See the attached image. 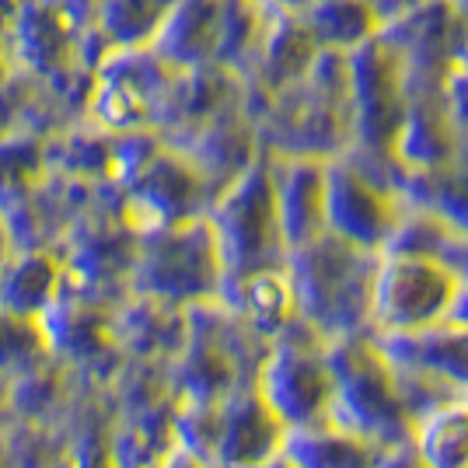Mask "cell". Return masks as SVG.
Listing matches in <instances>:
<instances>
[{
    "mask_svg": "<svg viewBox=\"0 0 468 468\" xmlns=\"http://www.w3.org/2000/svg\"><path fill=\"white\" fill-rule=\"evenodd\" d=\"M378 252L350 245L332 231L287 249L283 273L291 280L293 308L325 339L367 329V301Z\"/></svg>",
    "mask_w": 468,
    "mask_h": 468,
    "instance_id": "1",
    "label": "cell"
},
{
    "mask_svg": "<svg viewBox=\"0 0 468 468\" xmlns=\"http://www.w3.org/2000/svg\"><path fill=\"white\" fill-rule=\"evenodd\" d=\"M325 364L332 374V399L325 420L388 451L412 441V416L402 410L388 360L381 356L371 329L343 332L325 339Z\"/></svg>",
    "mask_w": 468,
    "mask_h": 468,
    "instance_id": "2",
    "label": "cell"
},
{
    "mask_svg": "<svg viewBox=\"0 0 468 468\" xmlns=\"http://www.w3.org/2000/svg\"><path fill=\"white\" fill-rule=\"evenodd\" d=\"M210 228L217 238V255H220V287H231L241 276L266 270V266H283V238L276 224L273 203V168L252 161L241 176H234L224 193L217 196L210 210Z\"/></svg>",
    "mask_w": 468,
    "mask_h": 468,
    "instance_id": "3",
    "label": "cell"
},
{
    "mask_svg": "<svg viewBox=\"0 0 468 468\" xmlns=\"http://www.w3.org/2000/svg\"><path fill=\"white\" fill-rule=\"evenodd\" d=\"M126 283L133 293L172 304L214 297L220 283V255L210 220L189 217L172 228L137 234V259Z\"/></svg>",
    "mask_w": 468,
    "mask_h": 468,
    "instance_id": "4",
    "label": "cell"
},
{
    "mask_svg": "<svg viewBox=\"0 0 468 468\" xmlns=\"http://www.w3.org/2000/svg\"><path fill=\"white\" fill-rule=\"evenodd\" d=\"M255 391L283 427H308L325 420L332 399L325 335L301 314H293L270 339L266 360L255 374Z\"/></svg>",
    "mask_w": 468,
    "mask_h": 468,
    "instance_id": "5",
    "label": "cell"
},
{
    "mask_svg": "<svg viewBox=\"0 0 468 468\" xmlns=\"http://www.w3.org/2000/svg\"><path fill=\"white\" fill-rule=\"evenodd\" d=\"M458 270L437 255H381L371 276L367 329L416 332L444 318Z\"/></svg>",
    "mask_w": 468,
    "mask_h": 468,
    "instance_id": "6",
    "label": "cell"
},
{
    "mask_svg": "<svg viewBox=\"0 0 468 468\" xmlns=\"http://www.w3.org/2000/svg\"><path fill=\"white\" fill-rule=\"evenodd\" d=\"M399 214H402V199L395 189L374 182L346 154L325 161V196H322L325 231L378 252Z\"/></svg>",
    "mask_w": 468,
    "mask_h": 468,
    "instance_id": "7",
    "label": "cell"
},
{
    "mask_svg": "<svg viewBox=\"0 0 468 468\" xmlns=\"http://www.w3.org/2000/svg\"><path fill=\"white\" fill-rule=\"evenodd\" d=\"M130 186L133 193L122 203V224L133 234H151L196 217L203 178L186 157L154 154Z\"/></svg>",
    "mask_w": 468,
    "mask_h": 468,
    "instance_id": "8",
    "label": "cell"
},
{
    "mask_svg": "<svg viewBox=\"0 0 468 468\" xmlns=\"http://www.w3.org/2000/svg\"><path fill=\"white\" fill-rule=\"evenodd\" d=\"M283 423L262 402L255 385H238L220 399V430H217V468H259L280 454Z\"/></svg>",
    "mask_w": 468,
    "mask_h": 468,
    "instance_id": "9",
    "label": "cell"
},
{
    "mask_svg": "<svg viewBox=\"0 0 468 468\" xmlns=\"http://www.w3.org/2000/svg\"><path fill=\"white\" fill-rule=\"evenodd\" d=\"M109 314L112 312L80 301L78 293H70L57 280V291L49 293V301L36 314V329L42 335V346L53 356L74 360V364H91L98 353L116 346Z\"/></svg>",
    "mask_w": 468,
    "mask_h": 468,
    "instance_id": "10",
    "label": "cell"
},
{
    "mask_svg": "<svg viewBox=\"0 0 468 468\" xmlns=\"http://www.w3.org/2000/svg\"><path fill=\"white\" fill-rule=\"evenodd\" d=\"M371 335L388 367H427L451 381L462 399H468V329L437 322L416 332L371 329Z\"/></svg>",
    "mask_w": 468,
    "mask_h": 468,
    "instance_id": "11",
    "label": "cell"
},
{
    "mask_svg": "<svg viewBox=\"0 0 468 468\" xmlns=\"http://www.w3.org/2000/svg\"><path fill=\"white\" fill-rule=\"evenodd\" d=\"M322 196H325V161L280 157L273 165V203L283 249H297L325 231Z\"/></svg>",
    "mask_w": 468,
    "mask_h": 468,
    "instance_id": "12",
    "label": "cell"
},
{
    "mask_svg": "<svg viewBox=\"0 0 468 468\" xmlns=\"http://www.w3.org/2000/svg\"><path fill=\"white\" fill-rule=\"evenodd\" d=\"M112 339L119 350L144 360H172L186 343L182 304L133 293V301H119L112 314Z\"/></svg>",
    "mask_w": 468,
    "mask_h": 468,
    "instance_id": "13",
    "label": "cell"
},
{
    "mask_svg": "<svg viewBox=\"0 0 468 468\" xmlns=\"http://www.w3.org/2000/svg\"><path fill=\"white\" fill-rule=\"evenodd\" d=\"M214 297L228 312L241 314V318H245L259 335H266V339H273L276 332L283 329L293 314H297L291 280L283 273V266L255 270V273L241 276L231 287H220Z\"/></svg>",
    "mask_w": 468,
    "mask_h": 468,
    "instance_id": "14",
    "label": "cell"
},
{
    "mask_svg": "<svg viewBox=\"0 0 468 468\" xmlns=\"http://www.w3.org/2000/svg\"><path fill=\"white\" fill-rule=\"evenodd\" d=\"M280 454H287L293 468H374L381 448L350 430L332 427L329 420H318L308 427L283 430Z\"/></svg>",
    "mask_w": 468,
    "mask_h": 468,
    "instance_id": "15",
    "label": "cell"
},
{
    "mask_svg": "<svg viewBox=\"0 0 468 468\" xmlns=\"http://www.w3.org/2000/svg\"><path fill=\"white\" fill-rule=\"evenodd\" d=\"M410 444L427 468H468V399L416 420Z\"/></svg>",
    "mask_w": 468,
    "mask_h": 468,
    "instance_id": "16",
    "label": "cell"
},
{
    "mask_svg": "<svg viewBox=\"0 0 468 468\" xmlns=\"http://www.w3.org/2000/svg\"><path fill=\"white\" fill-rule=\"evenodd\" d=\"M57 280L59 266L39 249L7 259L0 270V312L36 318L42 304L49 301V293L57 291Z\"/></svg>",
    "mask_w": 468,
    "mask_h": 468,
    "instance_id": "17",
    "label": "cell"
},
{
    "mask_svg": "<svg viewBox=\"0 0 468 468\" xmlns=\"http://www.w3.org/2000/svg\"><path fill=\"white\" fill-rule=\"evenodd\" d=\"M63 381H67L63 367L53 356L39 353L36 360H28L25 367L11 374L7 388H4L7 410L18 412L21 420H42L63 399Z\"/></svg>",
    "mask_w": 468,
    "mask_h": 468,
    "instance_id": "18",
    "label": "cell"
},
{
    "mask_svg": "<svg viewBox=\"0 0 468 468\" xmlns=\"http://www.w3.org/2000/svg\"><path fill=\"white\" fill-rule=\"evenodd\" d=\"M217 430H220V402H196V399H176L172 410V433L176 448L193 454L196 462L214 468Z\"/></svg>",
    "mask_w": 468,
    "mask_h": 468,
    "instance_id": "19",
    "label": "cell"
},
{
    "mask_svg": "<svg viewBox=\"0 0 468 468\" xmlns=\"http://www.w3.org/2000/svg\"><path fill=\"white\" fill-rule=\"evenodd\" d=\"M391 381H395V395H399L402 410L412 416V423L423 420L427 412L462 399L451 381H444L441 374L427 371V367H391Z\"/></svg>",
    "mask_w": 468,
    "mask_h": 468,
    "instance_id": "20",
    "label": "cell"
},
{
    "mask_svg": "<svg viewBox=\"0 0 468 468\" xmlns=\"http://www.w3.org/2000/svg\"><path fill=\"white\" fill-rule=\"evenodd\" d=\"M53 458H59L57 430L25 423L4 437V468H53Z\"/></svg>",
    "mask_w": 468,
    "mask_h": 468,
    "instance_id": "21",
    "label": "cell"
},
{
    "mask_svg": "<svg viewBox=\"0 0 468 468\" xmlns=\"http://www.w3.org/2000/svg\"><path fill=\"white\" fill-rule=\"evenodd\" d=\"M39 353H46V346L36 329V318L0 312V374H15Z\"/></svg>",
    "mask_w": 468,
    "mask_h": 468,
    "instance_id": "22",
    "label": "cell"
},
{
    "mask_svg": "<svg viewBox=\"0 0 468 468\" xmlns=\"http://www.w3.org/2000/svg\"><path fill=\"white\" fill-rule=\"evenodd\" d=\"M109 433L112 430H80V433H74V444L67 451V465L63 468H112Z\"/></svg>",
    "mask_w": 468,
    "mask_h": 468,
    "instance_id": "23",
    "label": "cell"
},
{
    "mask_svg": "<svg viewBox=\"0 0 468 468\" xmlns=\"http://www.w3.org/2000/svg\"><path fill=\"white\" fill-rule=\"evenodd\" d=\"M374 468H427V465L420 462V454H416L412 444H399V448L381 451V458H378Z\"/></svg>",
    "mask_w": 468,
    "mask_h": 468,
    "instance_id": "24",
    "label": "cell"
},
{
    "mask_svg": "<svg viewBox=\"0 0 468 468\" xmlns=\"http://www.w3.org/2000/svg\"><path fill=\"white\" fill-rule=\"evenodd\" d=\"M259 468H293V465H291V458H287V454H273V458H266Z\"/></svg>",
    "mask_w": 468,
    "mask_h": 468,
    "instance_id": "25",
    "label": "cell"
},
{
    "mask_svg": "<svg viewBox=\"0 0 468 468\" xmlns=\"http://www.w3.org/2000/svg\"><path fill=\"white\" fill-rule=\"evenodd\" d=\"M7 249H11V241H7V231H4V224H0V270H4V262H7Z\"/></svg>",
    "mask_w": 468,
    "mask_h": 468,
    "instance_id": "26",
    "label": "cell"
},
{
    "mask_svg": "<svg viewBox=\"0 0 468 468\" xmlns=\"http://www.w3.org/2000/svg\"><path fill=\"white\" fill-rule=\"evenodd\" d=\"M0 468H4V437H0Z\"/></svg>",
    "mask_w": 468,
    "mask_h": 468,
    "instance_id": "27",
    "label": "cell"
}]
</instances>
